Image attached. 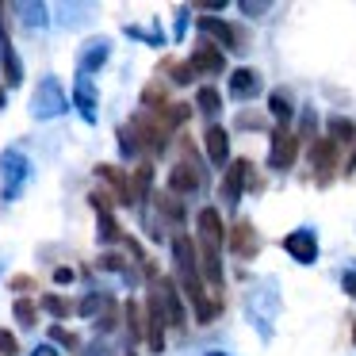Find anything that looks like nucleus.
Listing matches in <instances>:
<instances>
[{
    "instance_id": "f257e3e1",
    "label": "nucleus",
    "mask_w": 356,
    "mask_h": 356,
    "mask_svg": "<svg viewBox=\"0 0 356 356\" xmlns=\"http://www.w3.org/2000/svg\"><path fill=\"white\" fill-rule=\"evenodd\" d=\"M172 261H177V276H180V284H184V295L195 307V318H200V322H211V318L218 314V302H211L207 295H203L200 257H195V241L188 238V234H177V238H172Z\"/></svg>"
},
{
    "instance_id": "f03ea898",
    "label": "nucleus",
    "mask_w": 356,
    "mask_h": 356,
    "mask_svg": "<svg viewBox=\"0 0 356 356\" xmlns=\"http://www.w3.org/2000/svg\"><path fill=\"white\" fill-rule=\"evenodd\" d=\"M195 230H200V264H203V276H207L211 287L222 284V264H218V253L226 245V226L218 218L215 207H203L200 218H195Z\"/></svg>"
},
{
    "instance_id": "7ed1b4c3",
    "label": "nucleus",
    "mask_w": 356,
    "mask_h": 356,
    "mask_svg": "<svg viewBox=\"0 0 356 356\" xmlns=\"http://www.w3.org/2000/svg\"><path fill=\"white\" fill-rule=\"evenodd\" d=\"M27 172H31V161H27L24 149H4V154H0V195L8 203L24 192Z\"/></svg>"
},
{
    "instance_id": "20e7f679",
    "label": "nucleus",
    "mask_w": 356,
    "mask_h": 356,
    "mask_svg": "<svg viewBox=\"0 0 356 356\" xmlns=\"http://www.w3.org/2000/svg\"><path fill=\"white\" fill-rule=\"evenodd\" d=\"M157 299V307H161V314H165V322L172 325V330H180L184 325V302H180V291H177V284L172 280H161V276H154V291H149Z\"/></svg>"
},
{
    "instance_id": "39448f33",
    "label": "nucleus",
    "mask_w": 356,
    "mask_h": 356,
    "mask_svg": "<svg viewBox=\"0 0 356 356\" xmlns=\"http://www.w3.org/2000/svg\"><path fill=\"white\" fill-rule=\"evenodd\" d=\"M299 157V134L291 127H276L272 131V149H268V165L272 169H291Z\"/></svg>"
},
{
    "instance_id": "423d86ee",
    "label": "nucleus",
    "mask_w": 356,
    "mask_h": 356,
    "mask_svg": "<svg viewBox=\"0 0 356 356\" xmlns=\"http://www.w3.org/2000/svg\"><path fill=\"white\" fill-rule=\"evenodd\" d=\"M31 111L39 119H50V115H62L65 111V92H62V85H58L54 77H47L39 85V92H35V100H31Z\"/></svg>"
},
{
    "instance_id": "0eeeda50",
    "label": "nucleus",
    "mask_w": 356,
    "mask_h": 356,
    "mask_svg": "<svg viewBox=\"0 0 356 356\" xmlns=\"http://www.w3.org/2000/svg\"><path fill=\"white\" fill-rule=\"evenodd\" d=\"M188 65L195 70V77H215V73L226 70V58H222V47H215L211 39H200V47L192 50V58H188Z\"/></svg>"
},
{
    "instance_id": "6e6552de",
    "label": "nucleus",
    "mask_w": 356,
    "mask_h": 356,
    "mask_svg": "<svg viewBox=\"0 0 356 356\" xmlns=\"http://www.w3.org/2000/svg\"><path fill=\"white\" fill-rule=\"evenodd\" d=\"M195 24H200V35H203V39H211L215 47H222V50H230V47H238V42H241V35L234 31L226 19H218V16H200Z\"/></svg>"
},
{
    "instance_id": "1a4fd4ad",
    "label": "nucleus",
    "mask_w": 356,
    "mask_h": 356,
    "mask_svg": "<svg viewBox=\"0 0 356 356\" xmlns=\"http://www.w3.org/2000/svg\"><path fill=\"white\" fill-rule=\"evenodd\" d=\"M200 188H203L200 165H192V161H177V165H172V172H169V192L192 195V192H200Z\"/></svg>"
},
{
    "instance_id": "9d476101",
    "label": "nucleus",
    "mask_w": 356,
    "mask_h": 356,
    "mask_svg": "<svg viewBox=\"0 0 356 356\" xmlns=\"http://www.w3.org/2000/svg\"><path fill=\"white\" fill-rule=\"evenodd\" d=\"M0 16H4V8H0ZM0 70H4V85H12V88L24 85V65H19L16 50H12V42H8L4 19H0Z\"/></svg>"
},
{
    "instance_id": "9b49d317",
    "label": "nucleus",
    "mask_w": 356,
    "mask_h": 356,
    "mask_svg": "<svg viewBox=\"0 0 356 356\" xmlns=\"http://www.w3.org/2000/svg\"><path fill=\"white\" fill-rule=\"evenodd\" d=\"M284 249H287V253H291L299 264H314V261H318V238H314V230H307V226L287 234V238H284Z\"/></svg>"
},
{
    "instance_id": "f8f14e48",
    "label": "nucleus",
    "mask_w": 356,
    "mask_h": 356,
    "mask_svg": "<svg viewBox=\"0 0 356 356\" xmlns=\"http://www.w3.org/2000/svg\"><path fill=\"white\" fill-rule=\"evenodd\" d=\"M249 169H253V165H249L245 157H238V161L226 169L222 192H218V195H222V203H230V207H234V203L241 200V188H245V180H249Z\"/></svg>"
},
{
    "instance_id": "ddd939ff",
    "label": "nucleus",
    "mask_w": 356,
    "mask_h": 356,
    "mask_svg": "<svg viewBox=\"0 0 356 356\" xmlns=\"http://www.w3.org/2000/svg\"><path fill=\"white\" fill-rule=\"evenodd\" d=\"M230 249H234V257H257V249H261V238H257V230H253V222H234V230H230Z\"/></svg>"
},
{
    "instance_id": "4468645a",
    "label": "nucleus",
    "mask_w": 356,
    "mask_h": 356,
    "mask_svg": "<svg viewBox=\"0 0 356 356\" xmlns=\"http://www.w3.org/2000/svg\"><path fill=\"white\" fill-rule=\"evenodd\" d=\"M261 73L257 70H234L230 73V96L234 100H253V96H261Z\"/></svg>"
},
{
    "instance_id": "2eb2a0df",
    "label": "nucleus",
    "mask_w": 356,
    "mask_h": 356,
    "mask_svg": "<svg viewBox=\"0 0 356 356\" xmlns=\"http://www.w3.org/2000/svg\"><path fill=\"white\" fill-rule=\"evenodd\" d=\"M165 314H161V307H157V299L149 295V302H146V341H149V348L154 353H161L165 348Z\"/></svg>"
},
{
    "instance_id": "dca6fc26",
    "label": "nucleus",
    "mask_w": 356,
    "mask_h": 356,
    "mask_svg": "<svg viewBox=\"0 0 356 356\" xmlns=\"http://www.w3.org/2000/svg\"><path fill=\"white\" fill-rule=\"evenodd\" d=\"M104 62H108V39H88V42H85V50H81V62H77L81 77L96 73Z\"/></svg>"
},
{
    "instance_id": "f3484780",
    "label": "nucleus",
    "mask_w": 356,
    "mask_h": 356,
    "mask_svg": "<svg viewBox=\"0 0 356 356\" xmlns=\"http://www.w3.org/2000/svg\"><path fill=\"white\" fill-rule=\"evenodd\" d=\"M310 161H314L318 180H325V177L333 172V165H337V142L318 138V142H314V149H310Z\"/></svg>"
},
{
    "instance_id": "a211bd4d",
    "label": "nucleus",
    "mask_w": 356,
    "mask_h": 356,
    "mask_svg": "<svg viewBox=\"0 0 356 356\" xmlns=\"http://www.w3.org/2000/svg\"><path fill=\"white\" fill-rule=\"evenodd\" d=\"M73 104H77V111L85 115V123H96V85L88 77H77V85H73Z\"/></svg>"
},
{
    "instance_id": "6ab92c4d",
    "label": "nucleus",
    "mask_w": 356,
    "mask_h": 356,
    "mask_svg": "<svg viewBox=\"0 0 356 356\" xmlns=\"http://www.w3.org/2000/svg\"><path fill=\"white\" fill-rule=\"evenodd\" d=\"M203 142H207V157L215 165H226V157H230V134L222 131V127H211L207 134H203Z\"/></svg>"
},
{
    "instance_id": "aec40b11",
    "label": "nucleus",
    "mask_w": 356,
    "mask_h": 356,
    "mask_svg": "<svg viewBox=\"0 0 356 356\" xmlns=\"http://www.w3.org/2000/svg\"><path fill=\"white\" fill-rule=\"evenodd\" d=\"M149 184H154V165L138 161V169L131 172V203H142L149 195Z\"/></svg>"
},
{
    "instance_id": "412c9836",
    "label": "nucleus",
    "mask_w": 356,
    "mask_h": 356,
    "mask_svg": "<svg viewBox=\"0 0 356 356\" xmlns=\"http://www.w3.org/2000/svg\"><path fill=\"white\" fill-rule=\"evenodd\" d=\"M96 172H100V180H108L111 188H115L119 203H131V180L123 177V169H115V165H96ZM134 207V203H131Z\"/></svg>"
},
{
    "instance_id": "4be33fe9",
    "label": "nucleus",
    "mask_w": 356,
    "mask_h": 356,
    "mask_svg": "<svg viewBox=\"0 0 356 356\" xmlns=\"http://www.w3.org/2000/svg\"><path fill=\"white\" fill-rule=\"evenodd\" d=\"M123 314H127V333H131V341H142V333H146V314H142L138 299L127 302Z\"/></svg>"
},
{
    "instance_id": "5701e85b",
    "label": "nucleus",
    "mask_w": 356,
    "mask_h": 356,
    "mask_svg": "<svg viewBox=\"0 0 356 356\" xmlns=\"http://www.w3.org/2000/svg\"><path fill=\"white\" fill-rule=\"evenodd\" d=\"M268 111H272V119H276V127H291L295 108L287 104V96H284V92H272V96H268Z\"/></svg>"
},
{
    "instance_id": "b1692460",
    "label": "nucleus",
    "mask_w": 356,
    "mask_h": 356,
    "mask_svg": "<svg viewBox=\"0 0 356 356\" xmlns=\"http://www.w3.org/2000/svg\"><path fill=\"white\" fill-rule=\"evenodd\" d=\"M325 131H330V142H337V146L356 142V127L348 123V119H330V123H325Z\"/></svg>"
},
{
    "instance_id": "393cba45",
    "label": "nucleus",
    "mask_w": 356,
    "mask_h": 356,
    "mask_svg": "<svg viewBox=\"0 0 356 356\" xmlns=\"http://www.w3.org/2000/svg\"><path fill=\"white\" fill-rule=\"evenodd\" d=\"M96 226H100V234H96V238H100L104 245H111V241L123 238V230H119V222L111 218V211H100V222H96Z\"/></svg>"
},
{
    "instance_id": "a878e982",
    "label": "nucleus",
    "mask_w": 356,
    "mask_h": 356,
    "mask_svg": "<svg viewBox=\"0 0 356 356\" xmlns=\"http://www.w3.org/2000/svg\"><path fill=\"white\" fill-rule=\"evenodd\" d=\"M195 108L203 111V115H218V108H222V100H218V92L211 85L200 88V96H195Z\"/></svg>"
},
{
    "instance_id": "bb28decb",
    "label": "nucleus",
    "mask_w": 356,
    "mask_h": 356,
    "mask_svg": "<svg viewBox=\"0 0 356 356\" xmlns=\"http://www.w3.org/2000/svg\"><path fill=\"white\" fill-rule=\"evenodd\" d=\"M12 314H16L19 325H35V302L27 299V295H19V299L12 302Z\"/></svg>"
},
{
    "instance_id": "cd10ccee",
    "label": "nucleus",
    "mask_w": 356,
    "mask_h": 356,
    "mask_svg": "<svg viewBox=\"0 0 356 356\" xmlns=\"http://www.w3.org/2000/svg\"><path fill=\"white\" fill-rule=\"evenodd\" d=\"M42 310H47V314H54V318H65L73 307L62 299V295H42Z\"/></svg>"
},
{
    "instance_id": "c85d7f7f",
    "label": "nucleus",
    "mask_w": 356,
    "mask_h": 356,
    "mask_svg": "<svg viewBox=\"0 0 356 356\" xmlns=\"http://www.w3.org/2000/svg\"><path fill=\"white\" fill-rule=\"evenodd\" d=\"M115 325H119V310H115V302L108 299V307H104V314L96 318V330H100V333H111Z\"/></svg>"
},
{
    "instance_id": "c756f323",
    "label": "nucleus",
    "mask_w": 356,
    "mask_h": 356,
    "mask_svg": "<svg viewBox=\"0 0 356 356\" xmlns=\"http://www.w3.org/2000/svg\"><path fill=\"white\" fill-rule=\"evenodd\" d=\"M104 307H108V295L92 291L88 299H81V302H77V314H96V310H104Z\"/></svg>"
},
{
    "instance_id": "7c9ffc66",
    "label": "nucleus",
    "mask_w": 356,
    "mask_h": 356,
    "mask_svg": "<svg viewBox=\"0 0 356 356\" xmlns=\"http://www.w3.org/2000/svg\"><path fill=\"white\" fill-rule=\"evenodd\" d=\"M169 73H172V85H192V81H195V70H192L188 62L169 65Z\"/></svg>"
},
{
    "instance_id": "2f4dec72",
    "label": "nucleus",
    "mask_w": 356,
    "mask_h": 356,
    "mask_svg": "<svg viewBox=\"0 0 356 356\" xmlns=\"http://www.w3.org/2000/svg\"><path fill=\"white\" fill-rule=\"evenodd\" d=\"M157 203H161V215H165V218H172V222H180V218H184V207H180L177 200H172V192H169V195H161Z\"/></svg>"
},
{
    "instance_id": "473e14b6",
    "label": "nucleus",
    "mask_w": 356,
    "mask_h": 356,
    "mask_svg": "<svg viewBox=\"0 0 356 356\" xmlns=\"http://www.w3.org/2000/svg\"><path fill=\"white\" fill-rule=\"evenodd\" d=\"M0 356H19V341L12 330H0Z\"/></svg>"
},
{
    "instance_id": "72a5a7b5",
    "label": "nucleus",
    "mask_w": 356,
    "mask_h": 356,
    "mask_svg": "<svg viewBox=\"0 0 356 356\" xmlns=\"http://www.w3.org/2000/svg\"><path fill=\"white\" fill-rule=\"evenodd\" d=\"M119 146H123V154H127V157L138 154V138H134L131 127H119Z\"/></svg>"
},
{
    "instance_id": "f704fd0d",
    "label": "nucleus",
    "mask_w": 356,
    "mask_h": 356,
    "mask_svg": "<svg viewBox=\"0 0 356 356\" xmlns=\"http://www.w3.org/2000/svg\"><path fill=\"white\" fill-rule=\"evenodd\" d=\"M50 341H58V345H65V348H70V353H73V348L81 345V341L73 337L70 330H62V325H50Z\"/></svg>"
},
{
    "instance_id": "c9c22d12",
    "label": "nucleus",
    "mask_w": 356,
    "mask_h": 356,
    "mask_svg": "<svg viewBox=\"0 0 356 356\" xmlns=\"http://www.w3.org/2000/svg\"><path fill=\"white\" fill-rule=\"evenodd\" d=\"M19 16H27V24H47V8L42 4H19Z\"/></svg>"
},
{
    "instance_id": "e433bc0d",
    "label": "nucleus",
    "mask_w": 356,
    "mask_h": 356,
    "mask_svg": "<svg viewBox=\"0 0 356 356\" xmlns=\"http://www.w3.org/2000/svg\"><path fill=\"white\" fill-rule=\"evenodd\" d=\"M100 268H104V272H119V268H123V257L104 253V257H100Z\"/></svg>"
},
{
    "instance_id": "4c0bfd02",
    "label": "nucleus",
    "mask_w": 356,
    "mask_h": 356,
    "mask_svg": "<svg viewBox=\"0 0 356 356\" xmlns=\"http://www.w3.org/2000/svg\"><path fill=\"white\" fill-rule=\"evenodd\" d=\"M12 291H35V280L31 276H16L12 280Z\"/></svg>"
},
{
    "instance_id": "58836bf2",
    "label": "nucleus",
    "mask_w": 356,
    "mask_h": 356,
    "mask_svg": "<svg viewBox=\"0 0 356 356\" xmlns=\"http://www.w3.org/2000/svg\"><path fill=\"white\" fill-rule=\"evenodd\" d=\"M341 287H345V295L356 299V272H345V276H341Z\"/></svg>"
},
{
    "instance_id": "ea45409f",
    "label": "nucleus",
    "mask_w": 356,
    "mask_h": 356,
    "mask_svg": "<svg viewBox=\"0 0 356 356\" xmlns=\"http://www.w3.org/2000/svg\"><path fill=\"white\" fill-rule=\"evenodd\" d=\"M241 12H245V16H264L268 4H241Z\"/></svg>"
},
{
    "instance_id": "a19ab883",
    "label": "nucleus",
    "mask_w": 356,
    "mask_h": 356,
    "mask_svg": "<svg viewBox=\"0 0 356 356\" xmlns=\"http://www.w3.org/2000/svg\"><path fill=\"white\" fill-rule=\"evenodd\" d=\"M54 280H58V284H70V280H73V268H58Z\"/></svg>"
},
{
    "instance_id": "79ce46f5",
    "label": "nucleus",
    "mask_w": 356,
    "mask_h": 356,
    "mask_svg": "<svg viewBox=\"0 0 356 356\" xmlns=\"http://www.w3.org/2000/svg\"><path fill=\"white\" fill-rule=\"evenodd\" d=\"M31 356H58V348H54V345H39Z\"/></svg>"
},
{
    "instance_id": "37998d69",
    "label": "nucleus",
    "mask_w": 356,
    "mask_h": 356,
    "mask_svg": "<svg viewBox=\"0 0 356 356\" xmlns=\"http://www.w3.org/2000/svg\"><path fill=\"white\" fill-rule=\"evenodd\" d=\"M88 356H108V348H104V341H96V345L88 348Z\"/></svg>"
},
{
    "instance_id": "c03bdc74",
    "label": "nucleus",
    "mask_w": 356,
    "mask_h": 356,
    "mask_svg": "<svg viewBox=\"0 0 356 356\" xmlns=\"http://www.w3.org/2000/svg\"><path fill=\"white\" fill-rule=\"evenodd\" d=\"M348 165H353V169H356V149H353V161H348Z\"/></svg>"
},
{
    "instance_id": "a18cd8bd",
    "label": "nucleus",
    "mask_w": 356,
    "mask_h": 356,
    "mask_svg": "<svg viewBox=\"0 0 356 356\" xmlns=\"http://www.w3.org/2000/svg\"><path fill=\"white\" fill-rule=\"evenodd\" d=\"M0 108H4V88H0Z\"/></svg>"
},
{
    "instance_id": "49530a36",
    "label": "nucleus",
    "mask_w": 356,
    "mask_h": 356,
    "mask_svg": "<svg viewBox=\"0 0 356 356\" xmlns=\"http://www.w3.org/2000/svg\"><path fill=\"white\" fill-rule=\"evenodd\" d=\"M207 356H226V353H207Z\"/></svg>"
},
{
    "instance_id": "de8ad7c7",
    "label": "nucleus",
    "mask_w": 356,
    "mask_h": 356,
    "mask_svg": "<svg viewBox=\"0 0 356 356\" xmlns=\"http://www.w3.org/2000/svg\"><path fill=\"white\" fill-rule=\"evenodd\" d=\"M127 356H138V353H134V348H131V353H127Z\"/></svg>"
}]
</instances>
